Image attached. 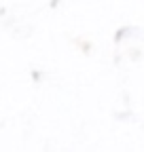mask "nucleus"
<instances>
[]
</instances>
